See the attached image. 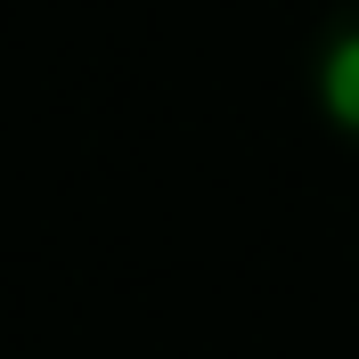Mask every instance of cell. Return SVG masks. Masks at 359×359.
<instances>
[{
    "label": "cell",
    "mask_w": 359,
    "mask_h": 359,
    "mask_svg": "<svg viewBox=\"0 0 359 359\" xmlns=\"http://www.w3.org/2000/svg\"><path fill=\"white\" fill-rule=\"evenodd\" d=\"M311 90H318V114H327L343 139H359V8H343V17L318 33Z\"/></svg>",
    "instance_id": "6da1fadb"
}]
</instances>
